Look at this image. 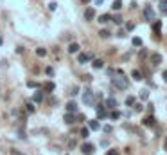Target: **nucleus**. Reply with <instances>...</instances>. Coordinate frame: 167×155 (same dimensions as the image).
I'll return each instance as SVG.
<instances>
[{
    "instance_id": "nucleus-1",
    "label": "nucleus",
    "mask_w": 167,
    "mask_h": 155,
    "mask_svg": "<svg viewBox=\"0 0 167 155\" xmlns=\"http://www.w3.org/2000/svg\"><path fill=\"white\" fill-rule=\"evenodd\" d=\"M111 83H113V87H115V88L126 90V88H128V85H129V79L124 76V74H120V72H119V76L113 78V79H111Z\"/></svg>"
},
{
    "instance_id": "nucleus-2",
    "label": "nucleus",
    "mask_w": 167,
    "mask_h": 155,
    "mask_svg": "<svg viewBox=\"0 0 167 155\" xmlns=\"http://www.w3.org/2000/svg\"><path fill=\"white\" fill-rule=\"evenodd\" d=\"M83 103L88 105V107H93V92H92L90 88H86L85 94H83Z\"/></svg>"
},
{
    "instance_id": "nucleus-3",
    "label": "nucleus",
    "mask_w": 167,
    "mask_h": 155,
    "mask_svg": "<svg viewBox=\"0 0 167 155\" xmlns=\"http://www.w3.org/2000/svg\"><path fill=\"white\" fill-rule=\"evenodd\" d=\"M144 18L149 20V22H153V20H154V11H153L151 6H145L144 7Z\"/></svg>"
},
{
    "instance_id": "nucleus-4",
    "label": "nucleus",
    "mask_w": 167,
    "mask_h": 155,
    "mask_svg": "<svg viewBox=\"0 0 167 155\" xmlns=\"http://www.w3.org/2000/svg\"><path fill=\"white\" fill-rule=\"evenodd\" d=\"M81 151L85 153V155H92L93 151H95V148H93V144H90V142H85V144H81Z\"/></svg>"
},
{
    "instance_id": "nucleus-5",
    "label": "nucleus",
    "mask_w": 167,
    "mask_h": 155,
    "mask_svg": "<svg viewBox=\"0 0 167 155\" xmlns=\"http://www.w3.org/2000/svg\"><path fill=\"white\" fill-rule=\"evenodd\" d=\"M95 110H97V117L99 119H104V117L108 116V114H106V107H104V105H97Z\"/></svg>"
},
{
    "instance_id": "nucleus-6",
    "label": "nucleus",
    "mask_w": 167,
    "mask_h": 155,
    "mask_svg": "<svg viewBox=\"0 0 167 155\" xmlns=\"http://www.w3.org/2000/svg\"><path fill=\"white\" fill-rule=\"evenodd\" d=\"M92 58H93L92 53H88V54H83V53H81V54L77 56V61H79V63H85V61H88V60H92Z\"/></svg>"
},
{
    "instance_id": "nucleus-7",
    "label": "nucleus",
    "mask_w": 167,
    "mask_h": 155,
    "mask_svg": "<svg viewBox=\"0 0 167 155\" xmlns=\"http://www.w3.org/2000/svg\"><path fill=\"white\" fill-rule=\"evenodd\" d=\"M85 18H86V20H93V18H95V9L88 7L86 11H85Z\"/></svg>"
},
{
    "instance_id": "nucleus-8",
    "label": "nucleus",
    "mask_w": 167,
    "mask_h": 155,
    "mask_svg": "<svg viewBox=\"0 0 167 155\" xmlns=\"http://www.w3.org/2000/svg\"><path fill=\"white\" fill-rule=\"evenodd\" d=\"M160 29H162V22L158 20V22H154V24H153V33L156 34V38H160Z\"/></svg>"
},
{
    "instance_id": "nucleus-9",
    "label": "nucleus",
    "mask_w": 167,
    "mask_h": 155,
    "mask_svg": "<svg viewBox=\"0 0 167 155\" xmlns=\"http://www.w3.org/2000/svg\"><path fill=\"white\" fill-rule=\"evenodd\" d=\"M142 125H144V126H154V117H153V116H148V117H144Z\"/></svg>"
},
{
    "instance_id": "nucleus-10",
    "label": "nucleus",
    "mask_w": 167,
    "mask_h": 155,
    "mask_svg": "<svg viewBox=\"0 0 167 155\" xmlns=\"http://www.w3.org/2000/svg\"><path fill=\"white\" fill-rule=\"evenodd\" d=\"M151 63L156 67V65H160L162 63V56L160 54H151Z\"/></svg>"
},
{
    "instance_id": "nucleus-11",
    "label": "nucleus",
    "mask_w": 167,
    "mask_h": 155,
    "mask_svg": "<svg viewBox=\"0 0 167 155\" xmlns=\"http://www.w3.org/2000/svg\"><path fill=\"white\" fill-rule=\"evenodd\" d=\"M158 9L162 11V15H167V0H160V2H158Z\"/></svg>"
},
{
    "instance_id": "nucleus-12",
    "label": "nucleus",
    "mask_w": 167,
    "mask_h": 155,
    "mask_svg": "<svg viewBox=\"0 0 167 155\" xmlns=\"http://www.w3.org/2000/svg\"><path fill=\"white\" fill-rule=\"evenodd\" d=\"M67 112H72V114L77 112V105H76L74 101H68V103H67Z\"/></svg>"
},
{
    "instance_id": "nucleus-13",
    "label": "nucleus",
    "mask_w": 167,
    "mask_h": 155,
    "mask_svg": "<svg viewBox=\"0 0 167 155\" xmlns=\"http://www.w3.org/2000/svg\"><path fill=\"white\" fill-rule=\"evenodd\" d=\"M131 78H133L135 81H140V79H142V72H140V70H137V69L131 70Z\"/></svg>"
},
{
    "instance_id": "nucleus-14",
    "label": "nucleus",
    "mask_w": 167,
    "mask_h": 155,
    "mask_svg": "<svg viewBox=\"0 0 167 155\" xmlns=\"http://www.w3.org/2000/svg\"><path fill=\"white\" fill-rule=\"evenodd\" d=\"M68 53H70V54L79 53V43H70V45H68Z\"/></svg>"
},
{
    "instance_id": "nucleus-15",
    "label": "nucleus",
    "mask_w": 167,
    "mask_h": 155,
    "mask_svg": "<svg viewBox=\"0 0 167 155\" xmlns=\"http://www.w3.org/2000/svg\"><path fill=\"white\" fill-rule=\"evenodd\" d=\"M74 121H76L74 114H72V112H67V116H65V123H67V125H72Z\"/></svg>"
},
{
    "instance_id": "nucleus-16",
    "label": "nucleus",
    "mask_w": 167,
    "mask_h": 155,
    "mask_svg": "<svg viewBox=\"0 0 167 155\" xmlns=\"http://www.w3.org/2000/svg\"><path fill=\"white\" fill-rule=\"evenodd\" d=\"M88 128H90V130H99V123H97V119H90V121H88Z\"/></svg>"
},
{
    "instance_id": "nucleus-17",
    "label": "nucleus",
    "mask_w": 167,
    "mask_h": 155,
    "mask_svg": "<svg viewBox=\"0 0 167 155\" xmlns=\"http://www.w3.org/2000/svg\"><path fill=\"white\" fill-rule=\"evenodd\" d=\"M54 88H56V85L52 83V81H47V83L43 85V90H45V92H52Z\"/></svg>"
},
{
    "instance_id": "nucleus-18",
    "label": "nucleus",
    "mask_w": 167,
    "mask_h": 155,
    "mask_svg": "<svg viewBox=\"0 0 167 155\" xmlns=\"http://www.w3.org/2000/svg\"><path fill=\"white\" fill-rule=\"evenodd\" d=\"M92 67H93V69H102V67H104V61H102V60H93Z\"/></svg>"
},
{
    "instance_id": "nucleus-19",
    "label": "nucleus",
    "mask_w": 167,
    "mask_h": 155,
    "mask_svg": "<svg viewBox=\"0 0 167 155\" xmlns=\"http://www.w3.org/2000/svg\"><path fill=\"white\" fill-rule=\"evenodd\" d=\"M106 107H108V108H115V107H117V101L113 99V97H108V99H106Z\"/></svg>"
},
{
    "instance_id": "nucleus-20",
    "label": "nucleus",
    "mask_w": 167,
    "mask_h": 155,
    "mask_svg": "<svg viewBox=\"0 0 167 155\" xmlns=\"http://www.w3.org/2000/svg\"><path fill=\"white\" fill-rule=\"evenodd\" d=\"M33 101H36V103H41V101H43V92H36V94L33 96Z\"/></svg>"
},
{
    "instance_id": "nucleus-21",
    "label": "nucleus",
    "mask_w": 167,
    "mask_h": 155,
    "mask_svg": "<svg viewBox=\"0 0 167 155\" xmlns=\"http://www.w3.org/2000/svg\"><path fill=\"white\" fill-rule=\"evenodd\" d=\"M110 20H111V16H110L108 13H106V15H101V16H99V22H101V24H106V22H110Z\"/></svg>"
},
{
    "instance_id": "nucleus-22",
    "label": "nucleus",
    "mask_w": 167,
    "mask_h": 155,
    "mask_svg": "<svg viewBox=\"0 0 167 155\" xmlns=\"http://www.w3.org/2000/svg\"><path fill=\"white\" fill-rule=\"evenodd\" d=\"M36 54H38L40 58H43V56H47V49H43V47H38V49H36Z\"/></svg>"
},
{
    "instance_id": "nucleus-23",
    "label": "nucleus",
    "mask_w": 167,
    "mask_h": 155,
    "mask_svg": "<svg viewBox=\"0 0 167 155\" xmlns=\"http://www.w3.org/2000/svg\"><path fill=\"white\" fill-rule=\"evenodd\" d=\"M131 43H133V45H135V47H142V40H140V38H138V36H135V38H133V40H131Z\"/></svg>"
},
{
    "instance_id": "nucleus-24",
    "label": "nucleus",
    "mask_w": 167,
    "mask_h": 155,
    "mask_svg": "<svg viewBox=\"0 0 167 155\" xmlns=\"http://www.w3.org/2000/svg\"><path fill=\"white\" fill-rule=\"evenodd\" d=\"M115 11H119V9L122 7V0H113V6H111Z\"/></svg>"
},
{
    "instance_id": "nucleus-25",
    "label": "nucleus",
    "mask_w": 167,
    "mask_h": 155,
    "mask_svg": "<svg viewBox=\"0 0 167 155\" xmlns=\"http://www.w3.org/2000/svg\"><path fill=\"white\" fill-rule=\"evenodd\" d=\"M25 110H27V112H29V114H33V112H34V110H36V107H34V105H33V103H27V105H25Z\"/></svg>"
},
{
    "instance_id": "nucleus-26",
    "label": "nucleus",
    "mask_w": 167,
    "mask_h": 155,
    "mask_svg": "<svg viewBox=\"0 0 167 155\" xmlns=\"http://www.w3.org/2000/svg\"><path fill=\"white\" fill-rule=\"evenodd\" d=\"M99 36H101V38H108V36H110V31H108V29L99 31Z\"/></svg>"
},
{
    "instance_id": "nucleus-27",
    "label": "nucleus",
    "mask_w": 167,
    "mask_h": 155,
    "mask_svg": "<svg viewBox=\"0 0 167 155\" xmlns=\"http://www.w3.org/2000/svg\"><path fill=\"white\" fill-rule=\"evenodd\" d=\"M126 105H128V107H133V105H135V97H133V96H128V97H126Z\"/></svg>"
},
{
    "instance_id": "nucleus-28",
    "label": "nucleus",
    "mask_w": 167,
    "mask_h": 155,
    "mask_svg": "<svg viewBox=\"0 0 167 155\" xmlns=\"http://www.w3.org/2000/svg\"><path fill=\"white\" fill-rule=\"evenodd\" d=\"M138 96H140V99H148V97H149V92L144 88V90H140V94H138Z\"/></svg>"
},
{
    "instance_id": "nucleus-29",
    "label": "nucleus",
    "mask_w": 167,
    "mask_h": 155,
    "mask_svg": "<svg viewBox=\"0 0 167 155\" xmlns=\"http://www.w3.org/2000/svg\"><path fill=\"white\" fill-rule=\"evenodd\" d=\"M88 135H90V128H81V137L86 139Z\"/></svg>"
},
{
    "instance_id": "nucleus-30",
    "label": "nucleus",
    "mask_w": 167,
    "mask_h": 155,
    "mask_svg": "<svg viewBox=\"0 0 167 155\" xmlns=\"http://www.w3.org/2000/svg\"><path fill=\"white\" fill-rule=\"evenodd\" d=\"M111 20H113V22H115L117 25H119V24H122V16H120V15H115V16H111Z\"/></svg>"
},
{
    "instance_id": "nucleus-31",
    "label": "nucleus",
    "mask_w": 167,
    "mask_h": 155,
    "mask_svg": "<svg viewBox=\"0 0 167 155\" xmlns=\"http://www.w3.org/2000/svg\"><path fill=\"white\" fill-rule=\"evenodd\" d=\"M110 117H111V119H119V117H120V112H117V110H113V112L110 114Z\"/></svg>"
},
{
    "instance_id": "nucleus-32",
    "label": "nucleus",
    "mask_w": 167,
    "mask_h": 155,
    "mask_svg": "<svg viewBox=\"0 0 167 155\" xmlns=\"http://www.w3.org/2000/svg\"><path fill=\"white\" fill-rule=\"evenodd\" d=\"M27 87H31V88H38L40 85L36 83V81H33V79H31V81H27Z\"/></svg>"
},
{
    "instance_id": "nucleus-33",
    "label": "nucleus",
    "mask_w": 167,
    "mask_h": 155,
    "mask_svg": "<svg viewBox=\"0 0 167 155\" xmlns=\"http://www.w3.org/2000/svg\"><path fill=\"white\" fill-rule=\"evenodd\" d=\"M45 74H47V76H52V74H54V70H52V67H47V69H45Z\"/></svg>"
},
{
    "instance_id": "nucleus-34",
    "label": "nucleus",
    "mask_w": 167,
    "mask_h": 155,
    "mask_svg": "<svg viewBox=\"0 0 167 155\" xmlns=\"http://www.w3.org/2000/svg\"><path fill=\"white\" fill-rule=\"evenodd\" d=\"M56 7H58V4H56V2H50V4H49V9H50V11H54Z\"/></svg>"
},
{
    "instance_id": "nucleus-35",
    "label": "nucleus",
    "mask_w": 167,
    "mask_h": 155,
    "mask_svg": "<svg viewBox=\"0 0 167 155\" xmlns=\"http://www.w3.org/2000/svg\"><path fill=\"white\" fill-rule=\"evenodd\" d=\"M135 29V24H126V31H133Z\"/></svg>"
},
{
    "instance_id": "nucleus-36",
    "label": "nucleus",
    "mask_w": 167,
    "mask_h": 155,
    "mask_svg": "<svg viewBox=\"0 0 167 155\" xmlns=\"http://www.w3.org/2000/svg\"><path fill=\"white\" fill-rule=\"evenodd\" d=\"M106 155H119V151H117V150H108Z\"/></svg>"
},
{
    "instance_id": "nucleus-37",
    "label": "nucleus",
    "mask_w": 167,
    "mask_h": 155,
    "mask_svg": "<svg viewBox=\"0 0 167 155\" xmlns=\"http://www.w3.org/2000/svg\"><path fill=\"white\" fill-rule=\"evenodd\" d=\"M102 130H104V132H106V133H110V132H111V126H110V125H106V126H104Z\"/></svg>"
},
{
    "instance_id": "nucleus-38",
    "label": "nucleus",
    "mask_w": 167,
    "mask_h": 155,
    "mask_svg": "<svg viewBox=\"0 0 167 155\" xmlns=\"http://www.w3.org/2000/svg\"><path fill=\"white\" fill-rule=\"evenodd\" d=\"M77 92H79V87H74V88H72V96H76Z\"/></svg>"
},
{
    "instance_id": "nucleus-39",
    "label": "nucleus",
    "mask_w": 167,
    "mask_h": 155,
    "mask_svg": "<svg viewBox=\"0 0 167 155\" xmlns=\"http://www.w3.org/2000/svg\"><path fill=\"white\" fill-rule=\"evenodd\" d=\"M135 112H142V105H135Z\"/></svg>"
},
{
    "instance_id": "nucleus-40",
    "label": "nucleus",
    "mask_w": 167,
    "mask_h": 155,
    "mask_svg": "<svg viewBox=\"0 0 167 155\" xmlns=\"http://www.w3.org/2000/svg\"><path fill=\"white\" fill-rule=\"evenodd\" d=\"M117 36H119V38H124L126 34H124V31H119V33H117Z\"/></svg>"
},
{
    "instance_id": "nucleus-41",
    "label": "nucleus",
    "mask_w": 167,
    "mask_h": 155,
    "mask_svg": "<svg viewBox=\"0 0 167 155\" xmlns=\"http://www.w3.org/2000/svg\"><path fill=\"white\" fill-rule=\"evenodd\" d=\"M162 78H164V81H167V70H164V72H162Z\"/></svg>"
},
{
    "instance_id": "nucleus-42",
    "label": "nucleus",
    "mask_w": 167,
    "mask_h": 155,
    "mask_svg": "<svg viewBox=\"0 0 167 155\" xmlns=\"http://www.w3.org/2000/svg\"><path fill=\"white\" fill-rule=\"evenodd\" d=\"M11 155H24V153H20V151H15V150H11Z\"/></svg>"
},
{
    "instance_id": "nucleus-43",
    "label": "nucleus",
    "mask_w": 167,
    "mask_h": 155,
    "mask_svg": "<svg viewBox=\"0 0 167 155\" xmlns=\"http://www.w3.org/2000/svg\"><path fill=\"white\" fill-rule=\"evenodd\" d=\"M102 2H104V0H95V4H97V6H101Z\"/></svg>"
},
{
    "instance_id": "nucleus-44",
    "label": "nucleus",
    "mask_w": 167,
    "mask_h": 155,
    "mask_svg": "<svg viewBox=\"0 0 167 155\" xmlns=\"http://www.w3.org/2000/svg\"><path fill=\"white\" fill-rule=\"evenodd\" d=\"M164 148H165V150H167V139H165V142H164Z\"/></svg>"
},
{
    "instance_id": "nucleus-45",
    "label": "nucleus",
    "mask_w": 167,
    "mask_h": 155,
    "mask_svg": "<svg viewBox=\"0 0 167 155\" xmlns=\"http://www.w3.org/2000/svg\"><path fill=\"white\" fill-rule=\"evenodd\" d=\"M4 43V40H2V36H0V45H2Z\"/></svg>"
},
{
    "instance_id": "nucleus-46",
    "label": "nucleus",
    "mask_w": 167,
    "mask_h": 155,
    "mask_svg": "<svg viewBox=\"0 0 167 155\" xmlns=\"http://www.w3.org/2000/svg\"><path fill=\"white\" fill-rule=\"evenodd\" d=\"M83 2H85V4H88V2H90V0H83Z\"/></svg>"
}]
</instances>
